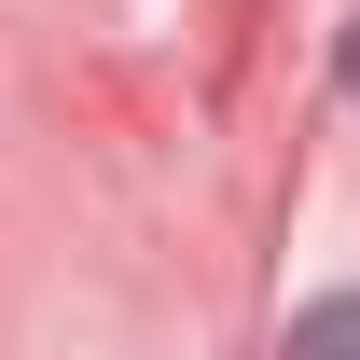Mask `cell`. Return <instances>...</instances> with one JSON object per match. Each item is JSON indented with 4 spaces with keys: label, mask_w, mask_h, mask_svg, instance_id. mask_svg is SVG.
I'll use <instances>...</instances> for the list:
<instances>
[{
    "label": "cell",
    "mask_w": 360,
    "mask_h": 360,
    "mask_svg": "<svg viewBox=\"0 0 360 360\" xmlns=\"http://www.w3.org/2000/svg\"><path fill=\"white\" fill-rule=\"evenodd\" d=\"M277 360H360V291H333V305H305Z\"/></svg>",
    "instance_id": "cell-1"
},
{
    "label": "cell",
    "mask_w": 360,
    "mask_h": 360,
    "mask_svg": "<svg viewBox=\"0 0 360 360\" xmlns=\"http://www.w3.org/2000/svg\"><path fill=\"white\" fill-rule=\"evenodd\" d=\"M347 84H360V28H347Z\"/></svg>",
    "instance_id": "cell-2"
}]
</instances>
